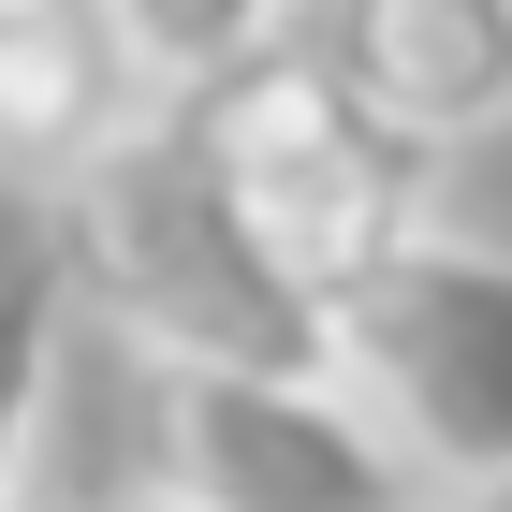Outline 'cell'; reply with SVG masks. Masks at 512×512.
<instances>
[{
  "label": "cell",
  "instance_id": "obj_6",
  "mask_svg": "<svg viewBox=\"0 0 512 512\" xmlns=\"http://www.w3.org/2000/svg\"><path fill=\"white\" fill-rule=\"evenodd\" d=\"M118 15V59L147 103H220V88L264 59L293 15H264V0H103Z\"/></svg>",
  "mask_w": 512,
  "mask_h": 512
},
{
  "label": "cell",
  "instance_id": "obj_4",
  "mask_svg": "<svg viewBox=\"0 0 512 512\" xmlns=\"http://www.w3.org/2000/svg\"><path fill=\"white\" fill-rule=\"evenodd\" d=\"M147 483H176L191 512H410L425 498L337 381H161Z\"/></svg>",
  "mask_w": 512,
  "mask_h": 512
},
{
  "label": "cell",
  "instance_id": "obj_9",
  "mask_svg": "<svg viewBox=\"0 0 512 512\" xmlns=\"http://www.w3.org/2000/svg\"><path fill=\"white\" fill-rule=\"evenodd\" d=\"M439 512H512V469H498V483H469V498H439Z\"/></svg>",
  "mask_w": 512,
  "mask_h": 512
},
{
  "label": "cell",
  "instance_id": "obj_2",
  "mask_svg": "<svg viewBox=\"0 0 512 512\" xmlns=\"http://www.w3.org/2000/svg\"><path fill=\"white\" fill-rule=\"evenodd\" d=\"M191 132H205V161H220V191H235L249 249H264L308 308H337L366 264H395V249L439 220V161L352 103V74L308 44V15H293L220 103H191Z\"/></svg>",
  "mask_w": 512,
  "mask_h": 512
},
{
  "label": "cell",
  "instance_id": "obj_8",
  "mask_svg": "<svg viewBox=\"0 0 512 512\" xmlns=\"http://www.w3.org/2000/svg\"><path fill=\"white\" fill-rule=\"evenodd\" d=\"M88 512H191V498H176V483H103Z\"/></svg>",
  "mask_w": 512,
  "mask_h": 512
},
{
  "label": "cell",
  "instance_id": "obj_11",
  "mask_svg": "<svg viewBox=\"0 0 512 512\" xmlns=\"http://www.w3.org/2000/svg\"><path fill=\"white\" fill-rule=\"evenodd\" d=\"M410 512H439V498H410Z\"/></svg>",
  "mask_w": 512,
  "mask_h": 512
},
{
  "label": "cell",
  "instance_id": "obj_5",
  "mask_svg": "<svg viewBox=\"0 0 512 512\" xmlns=\"http://www.w3.org/2000/svg\"><path fill=\"white\" fill-rule=\"evenodd\" d=\"M308 44L352 74L366 118L410 132L425 161L483 147L512 118V0H337V15H308Z\"/></svg>",
  "mask_w": 512,
  "mask_h": 512
},
{
  "label": "cell",
  "instance_id": "obj_1",
  "mask_svg": "<svg viewBox=\"0 0 512 512\" xmlns=\"http://www.w3.org/2000/svg\"><path fill=\"white\" fill-rule=\"evenodd\" d=\"M44 278L59 308L118 322L161 381H322V308L249 249L191 103H147L103 161L44 191Z\"/></svg>",
  "mask_w": 512,
  "mask_h": 512
},
{
  "label": "cell",
  "instance_id": "obj_10",
  "mask_svg": "<svg viewBox=\"0 0 512 512\" xmlns=\"http://www.w3.org/2000/svg\"><path fill=\"white\" fill-rule=\"evenodd\" d=\"M0 512H44V498H0Z\"/></svg>",
  "mask_w": 512,
  "mask_h": 512
},
{
  "label": "cell",
  "instance_id": "obj_7",
  "mask_svg": "<svg viewBox=\"0 0 512 512\" xmlns=\"http://www.w3.org/2000/svg\"><path fill=\"white\" fill-rule=\"evenodd\" d=\"M59 337H74V308H59V278L0 264V498H30V454H44V410H59Z\"/></svg>",
  "mask_w": 512,
  "mask_h": 512
},
{
  "label": "cell",
  "instance_id": "obj_3",
  "mask_svg": "<svg viewBox=\"0 0 512 512\" xmlns=\"http://www.w3.org/2000/svg\"><path fill=\"white\" fill-rule=\"evenodd\" d=\"M322 381L395 439V469L425 498L498 483L512 469V249L469 220H425L395 264H366L322 308Z\"/></svg>",
  "mask_w": 512,
  "mask_h": 512
}]
</instances>
